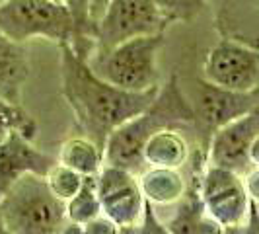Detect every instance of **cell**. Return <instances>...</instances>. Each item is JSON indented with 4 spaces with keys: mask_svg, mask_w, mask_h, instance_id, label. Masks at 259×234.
I'll list each match as a JSON object with an SVG mask.
<instances>
[{
    "mask_svg": "<svg viewBox=\"0 0 259 234\" xmlns=\"http://www.w3.org/2000/svg\"><path fill=\"white\" fill-rule=\"evenodd\" d=\"M158 86L148 92L117 88L98 76L68 45H61V94L74 115L78 135L102 148L117 127L152 102Z\"/></svg>",
    "mask_w": 259,
    "mask_h": 234,
    "instance_id": "6da1fadb",
    "label": "cell"
},
{
    "mask_svg": "<svg viewBox=\"0 0 259 234\" xmlns=\"http://www.w3.org/2000/svg\"><path fill=\"white\" fill-rule=\"evenodd\" d=\"M193 105L183 94L176 74L158 86L152 102L141 113L117 127L105 141L104 164H113L135 174L146 166L143 160L144 143L162 129L193 131Z\"/></svg>",
    "mask_w": 259,
    "mask_h": 234,
    "instance_id": "7a4b0ae2",
    "label": "cell"
},
{
    "mask_svg": "<svg viewBox=\"0 0 259 234\" xmlns=\"http://www.w3.org/2000/svg\"><path fill=\"white\" fill-rule=\"evenodd\" d=\"M166 45V33L123 41L88 57L90 68L105 82L129 92H148L160 84L158 55Z\"/></svg>",
    "mask_w": 259,
    "mask_h": 234,
    "instance_id": "3957f363",
    "label": "cell"
},
{
    "mask_svg": "<svg viewBox=\"0 0 259 234\" xmlns=\"http://www.w3.org/2000/svg\"><path fill=\"white\" fill-rule=\"evenodd\" d=\"M0 219L12 234H55L66 222L65 203L43 176L26 174L0 199Z\"/></svg>",
    "mask_w": 259,
    "mask_h": 234,
    "instance_id": "277c9868",
    "label": "cell"
},
{
    "mask_svg": "<svg viewBox=\"0 0 259 234\" xmlns=\"http://www.w3.org/2000/svg\"><path fill=\"white\" fill-rule=\"evenodd\" d=\"M0 31L16 43L47 39L70 45L74 24L59 0H4L0 2Z\"/></svg>",
    "mask_w": 259,
    "mask_h": 234,
    "instance_id": "5b68a950",
    "label": "cell"
},
{
    "mask_svg": "<svg viewBox=\"0 0 259 234\" xmlns=\"http://www.w3.org/2000/svg\"><path fill=\"white\" fill-rule=\"evenodd\" d=\"M168 22L152 0H111L94 24V51L102 53L123 41L166 33Z\"/></svg>",
    "mask_w": 259,
    "mask_h": 234,
    "instance_id": "8992f818",
    "label": "cell"
},
{
    "mask_svg": "<svg viewBox=\"0 0 259 234\" xmlns=\"http://www.w3.org/2000/svg\"><path fill=\"white\" fill-rule=\"evenodd\" d=\"M199 199L212 221L222 228L244 222L257 199H253L242 176L230 170L205 164L197 182Z\"/></svg>",
    "mask_w": 259,
    "mask_h": 234,
    "instance_id": "52a82bcc",
    "label": "cell"
},
{
    "mask_svg": "<svg viewBox=\"0 0 259 234\" xmlns=\"http://www.w3.org/2000/svg\"><path fill=\"white\" fill-rule=\"evenodd\" d=\"M197 84H199L197 102L195 104L191 102L195 115L191 133H193L195 144L207 152L208 139L214 131L238 117L247 115L253 109H259V94L257 90H226V88L210 84L203 78H199Z\"/></svg>",
    "mask_w": 259,
    "mask_h": 234,
    "instance_id": "ba28073f",
    "label": "cell"
},
{
    "mask_svg": "<svg viewBox=\"0 0 259 234\" xmlns=\"http://www.w3.org/2000/svg\"><path fill=\"white\" fill-rule=\"evenodd\" d=\"M259 109L238 117L217 129L207 144V164L230 170L238 176H247L257 170Z\"/></svg>",
    "mask_w": 259,
    "mask_h": 234,
    "instance_id": "9c48e42d",
    "label": "cell"
},
{
    "mask_svg": "<svg viewBox=\"0 0 259 234\" xmlns=\"http://www.w3.org/2000/svg\"><path fill=\"white\" fill-rule=\"evenodd\" d=\"M203 80L226 90L251 92L259 88L257 47L221 37L205 57Z\"/></svg>",
    "mask_w": 259,
    "mask_h": 234,
    "instance_id": "30bf717a",
    "label": "cell"
},
{
    "mask_svg": "<svg viewBox=\"0 0 259 234\" xmlns=\"http://www.w3.org/2000/svg\"><path fill=\"white\" fill-rule=\"evenodd\" d=\"M96 185L102 203V215L127 228L141 221L146 199L139 187V174L113 164H104L96 174Z\"/></svg>",
    "mask_w": 259,
    "mask_h": 234,
    "instance_id": "8fae6325",
    "label": "cell"
},
{
    "mask_svg": "<svg viewBox=\"0 0 259 234\" xmlns=\"http://www.w3.org/2000/svg\"><path fill=\"white\" fill-rule=\"evenodd\" d=\"M57 156L33 144L22 133H10L0 141V199L26 174L45 176Z\"/></svg>",
    "mask_w": 259,
    "mask_h": 234,
    "instance_id": "7c38bea8",
    "label": "cell"
},
{
    "mask_svg": "<svg viewBox=\"0 0 259 234\" xmlns=\"http://www.w3.org/2000/svg\"><path fill=\"white\" fill-rule=\"evenodd\" d=\"M29 78V51L0 31V98L22 105Z\"/></svg>",
    "mask_w": 259,
    "mask_h": 234,
    "instance_id": "4fadbf2b",
    "label": "cell"
},
{
    "mask_svg": "<svg viewBox=\"0 0 259 234\" xmlns=\"http://www.w3.org/2000/svg\"><path fill=\"white\" fill-rule=\"evenodd\" d=\"M189 131L183 129H162L154 133L143 148L144 166H160V168H180L182 170L189 158L193 146L189 143Z\"/></svg>",
    "mask_w": 259,
    "mask_h": 234,
    "instance_id": "5bb4252c",
    "label": "cell"
},
{
    "mask_svg": "<svg viewBox=\"0 0 259 234\" xmlns=\"http://www.w3.org/2000/svg\"><path fill=\"white\" fill-rule=\"evenodd\" d=\"M139 187L146 203L152 207H168L183 197L187 189V176L183 168L146 166L139 174Z\"/></svg>",
    "mask_w": 259,
    "mask_h": 234,
    "instance_id": "9a60e30c",
    "label": "cell"
},
{
    "mask_svg": "<svg viewBox=\"0 0 259 234\" xmlns=\"http://www.w3.org/2000/svg\"><path fill=\"white\" fill-rule=\"evenodd\" d=\"M55 156L59 164L74 170L80 176H96L104 166V148L82 135L66 139Z\"/></svg>",
    "mask_w": 259,
    "mask_h": 234,
    "instance_id": "2e32d148",
    "label": "cell"
},
{
    "mask_svg": "<svg viewBox=\"0 0 259 234\" xmlns=\"http://www.w3.org/2000/svg\"><path fill=\"white\" fill-rule=\"evenodd\" d=\"M66 221L74 224H84L92 221L94 217L102 215V203L98 195V185H96V176H84L82 185L78 191L65 203Z\"/></svg>",
    "mask_w": 259,
    "mask_h": 234,
    "instance_id": "e0dca14e",
    "label": "cell"
},
{
    "mask_svg": "<svg viewBox=\"0 0 259 234\" xmlns=\"http://www.w3.org/2000/svg\"><path fill=\"white\" fill-rule=\"evenodd\" d=\"M10 133H22L27 139H35L37 123L24 109V105L0 98V141L6 139Z\"/></svg>",
    "mask_w": 259,
    "mask_h": 234,
    "instance_id": "ac0fdd59",
    "label": "cell"
},
{
    "mask_svg": "<svg viewBox=\"0 0 259 234\" xmlns=\"http://www.w3.org/2000/svg\"><path fill=\"white\" fill-rule=\"evenodd\" d=\"M168 24H189L207 10L208 0H152Z\"/></svg>",
    "mask_w": 259,
    "mask_h": 234,
    "instance_id": "d6986e66",
    "label": "cell"
},
{
    "mask_svg": "<svg viewBox=\"0 0 259 234\" xmlns=\"http://www.w3.org/2000/svg\"><path fill=\"white\" fill-rule=\"evenodd\" d=\"M43 178H45L47 187L51 189V193L57 199H61L63 203H66L72 195L76 193L78 187L82 185V180H84V176H80L78 172L66 168L59 162H55Z\"/></svg>",
    "mask_w": 259,
    "mask_h": 234,
    "instance_id": "ffe728a7",
    "label": "cell"
},
{
    "mask_svg": "<svg viewBox=\"0 0 259 234\" xmlns=\"http://www.w3.org/2000/svg\"><path fill=\"white\" fill-rule=\"evenodd\" d=\"M119 234H171L168 230V226L160 221V217L156 215L154 207L150 203H146L144 213L141 217V221L133 226L127 228H119Z\"/></svg>",
    "mask_w": 259,
    "mask_h": 234,
    "instance_id": "44dd1931",
    "label": "cell"
},
{
    "mask_svg": "<svg viewBox=\"0 0 259 234\" xmlns=\"http://www.w3.org/2000/svg\"><path fill=\"white\" fill-rule=\"evenodd\" d=\"M80 226H82V234H119V226L105 215H98Z\"/></svg>",
    "mask_w": 259,
    "mask_h": 234,
    "instance_id": "7402d4cb",
    "label": "cell"
},
{
    "mask_svg": "<svg viewBox=\"0 0 259 234\" xmlns=\"http://www.w3.org/2000/svg\"><path fill=\"white\" fill-rule=\"evenodd\" d=\"M222 234H259V215H257V203H253V207L249 211L247 219L236 226L222 228Z\"/></svg>",
    "mask_w": 259,
    "mask_h": 234,
    "instance_id": "603a6c76",
    "label": "cell"
},
{
    "mask_svg": "<svg viewBox=\"0 0 259 234\" xmlns=\"http://www.w3.org/2000/svg\"><path fill=\"white\" fill-rule=\"evenodd\" d=\"M111 0H90V18H92V24H96V20L104 14V10L107 8Z\"/></svg>",
    "mask_w": 259,
    "mask_h": 234,
    "instance_id": "cb8c5ba5",
    "label": "cell"
},
{
    "mask_svg": "<svg viewBox=\"0 0 259 234\" xmlns=\"http://www.w3.org/2000/svg\"><path fill=\"white\" fill-rule=\"evenodd\" d=\"M55 234H82V226H80V224H74V222L66 221Z\"/></svg>",
    "mask_w": 259,
    "mask_h": 234,
    "instance_id": "d4e9b609",
    "label": "cell"
},
{
    "mask_svg": "<svg viewBox=\"0 0 259 234\" xmlns=\"http://www.w3.org/2000/svg\"><path fill=\"white\" fill-rule=\"evenodd\" d=\"M0 234H12L10 230H8V228H6V224L2 222V219H0Z\"/></svg>",
    "mask_w": 259,
    "mask_h": 234,
    "instance_id": "484cf974",
    "label": "cell"
},
{
    "mask_svg": "<svg viewBox=\"0 0 259 234\" xmlns=\"http://www.w3.org/2000/svg\"><path fill=\"white\" fill-rule=\"evenodd\" d=\"M0 2H4V0H0Z\"/></svg>",
    "mask_w": 259,
    "mask_h": 234,
    "instance_id": "4316f807",
    "label": "cell"
}]
</instances>
